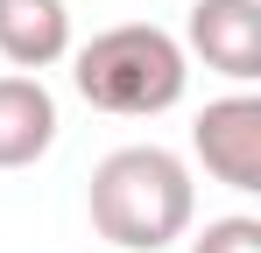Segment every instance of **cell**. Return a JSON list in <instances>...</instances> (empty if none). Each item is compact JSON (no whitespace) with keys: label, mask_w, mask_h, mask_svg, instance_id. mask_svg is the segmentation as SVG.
I'll return each mask as SVG.
<instances>
[{"label":"cell","mask_w":261,"mask_h":253,"mask_svg":"<svg viewBox=\"0 0 261 253\" xmlns=\"http://www.w3.org/2000/svg\"><path fill=\"white\" fill-rule=\"evenodd\" d=\"M92 232L120 253H163L191 232L198 218V183L184 155L155 148V141H134V148H113L106 162L92 169Z\"/></svg>","instance_id":"obj_1"},{"label":"cell","mask_w":261,"mask_h":253,"mask_svg":"<svg viewBox=\"0 0 261 253\" xmlns=\"http://www.w3.org/2000/svg\"><path fill=\"white\" fill-rule=\"evenodd\" d=\"M71 84L92 113H113V120H155L170 113L191 84V56L170 28L155 21H113L71 56Z\"/></svg>","instance_id":"obj_2"},{"label":"cell","mask_w":261,"mask_h":253,"mask_svg":"<svg viewBox=\"0 0 261 253\" xmlns=\"http://www.w3.org/2000/svg\"><path fill=\"white\" fill-rule=\"evenodd\" d=\"M191 155L205 162V176L212 183H226V190H261V99L254 91H226V99H212L205 113H198V126H191Z\"/></svg>","instance_id":"obj_3"},{"label":"cell","mask_w":261,"mask_h":253,"mask_svg":"<svg viewBox=\"0 0 261 253\" xmlns=\"http://www.w3.org/2000/svg\"><path fill=\"white\" fill-rule=\"evenodd\" d=\"M184 56H205V71L254 84L261 78V0H191Z\"/></svg>","instance_id":"obj_4"},{"label":"cell","mask_w":261,"mask_h":253,"mask_svg":"<svg viewBox=\"0 0 261 253\" xmlns=\"http://www.w3.org/2000/svg\"><path fill=\"white\" fill-rule=\"evenodd\" d=\"M57 148V99L43 78L7 71L0 78V169H36Z\"/></svg>","instance_id":"obj_5"},{"label":"cell","mask_w":261,"mask_h":253,"mask_svg":"<svg viewBox=\"0 0 261 253\" xmlns=\"http://www.w3.org/2000/svg\"><path fill=\"white\" fill-rule=\"evenodd\" d=\"M0 56L14 71H49L71 56V14L64 0H0Z\"/></svg>","instance_id":"obj_6"},{"label":"cell","mask_w":261,"mask_h":253,"mask_svg":"<svg viewBox=\"0 0 261 253\" xmlns=\"http://www.w3.org/2000/svg\"><path fill=\"white\" fill-rule=\"evenodd\" d=\"M191 253H261V218H247V211L205 218V232L191 239Z\"/></svg>","instance_id":"obj_7"}]
</instances>
